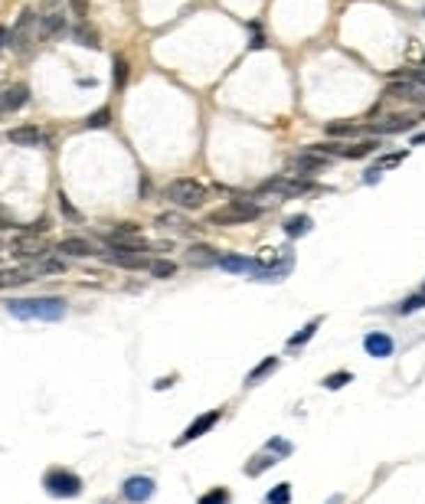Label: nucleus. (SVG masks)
Wrapping results in <instances>:
<instances>
[{"mask_svg":"<svg viewBox=\"0 0 425 504\" xmlns=\"http://www.w3.org/2000/svg\"><path fill=\"white\" fill-rule=\"evenodd\" d=\"M7 314L17 321H63L65 318V301L53 295H40V298H7Z\"/></svg>","mask_w":425,"mask_h":504,"instance_id":"1","label":"nucleus"},{"mask_svg":"<svg viewBox=\"0 0 425 504\" xmlns=\"http://www.w3.org/2000/svg\"><path fill=\"white\" fill-rule=\"evenodd\" d=\"M164 197L173 206H180V210H200L206 204V187L200 181H193V177H177V181L167 183Z\"/></svg>","mask_w":425,"mask_h":504,"instance_id":"2","label":"nucleus"},{"mask_svg":"<svg viewBox=\"0 0 425 504\" xmlns=\"http://www.w3.org/2000/svg\"><path fill=\"white\" fill-rule=\"evenodd\" d=\"M262 216V206L252 204V200H229L223 210L210 213L212 226H239V223H252Z\"/></svg>","mask_w":425,"mask_h":504,"instance_id":"3","label":"nucleus"},{"mask_svg":"<svg viewBox=\"0 0 425 504\" xmlns=\"http://www.w3.org/2000/svg\"><path fill=\"white\" fill-rule=\"evenodd\" d=\"M285 455H291V442H285V439H268L265 449L245 461V475H249V478H258V475L268 472L272 465H278V459H285Z\"/></svg>","mask_w":425,"mask_h":504,"instance_id":"4","label":"nucleus"},{"mask_svg":"<svg viewBox=\"0 0 425 504\" xmlns=\"http://www.w3.org/2000/svg\"><path fill=\"white\" fill-rule=\"evenodd\" d=\"M42 488L53 498H79L82 494V478L69 468H49L42 475Z\"/></svg>","mask_w":425,"mask_h":504,"instance_id":"5","label":"nucleus"},{"mask_svg":"<svg viewBox=\"0 0 425 504\" xmlns=\"http://www.w3.org/2000/svg\"><path fill=\"white\" fill-rule=\"evenodd\" d=\"M415 125H419V115H412V112H393V115H386L376 125H366L363 131H370V135H399V131H412Z\"/></svg>","mask_w":425,"mask_h":504,"instance_id":"6","label":"nucleus"},{"mask_svg":"<svg viewBox=\"0 0 425 504\" xmlns=\"http://www.w3.org/2000/svg\"><path fill=\"white\" fill-rule=\"evenodd\" d=\"M330 164V158H324V154H318V151H301V154H295L291 161H288V171L295 174V177H311V174H320L324 167Z\"/></svg>","mask_w":425,"mask_h":504,"instance_id":"7","label":"nucleus"},{"mask_svg":"<svg viewBox=\"0 0 425 504\" xmlns=\"http://www.w3.org/2000/svg\"><path fill=\"white\" fill-rule=\"evenodd\" d=\"M311 190V181L304 177H295V174H285V177H272L258 187V193H278V197H298V193Z\"/></svg>","mask_w":425,"mask_h":504,"instance_id":"8","label":"nucleus"},{"mask_svg":"<svg viewBox=\"0 0 425 504\" xmlns=\"http://www.w3.org/2000/svg\"><path fill=\"white\" fill-rule=\"evenodd\" d=\"M154 478H148V475H131L125 484H121V494H125V501L131 504H144L154 498Z\"/></svg>","mask_w":425,"mask_h":504,"instance_id":"9","label":"nucleus"},{"mask_svg":"<svg viewBox=\"0 0 425 504\" xmlns=\"http://www.w3.org/2000/svg\"><path fill=\"white\" fill-rule=\"evenodd\" d=\"M219 416H223L219 409H210V413H203V416H196V419L190 422V426L183 429V436H180L177 442H173V445L180 449V445H187V442H193V439H200V436H206V432H210L212 426L219 422Z\"/></svg>","mask_w":425,"mask_h":504,"instance_id":"10","label":"nucleus"},{"mask_svg":"<svg viewBox=\"0 0 425 504\" xmlns=\"http://www.w3.org/2000/svg\"><path fill=\"white\" fill-rule=\"evenodd\" d=\"M7 141L17 144V148H42L46 144V131L36 128V125H17V128L7 131Z\"/></svg>","mask_w":425,"mask_h":504,"instance_id":"11","label":"nucleus"},{"mask_svg":"<svg viewBox=\"0 0 425 504\" xmlns=\"http://www.w3.org/2000/svg\"><path fill=\"white\" fill-rule=\"evenodd\" d=\"M10 256H17V259H30V262H36V259L49 256V252H46V246H42V243H40L36 236H33V233H26V236H20V239H13V243H10Z\"/></svg>","mask_w":425,"mask_h":504,"instance_id":"12","label":"nucleus"},{"mask_svg":"<svg viewBox=\"0 0 425 504\" xmlns=\"http://www.w3.org/2000/svg\"><path fill=\"white\" fill-rule=\"evenodd\" d=\"M30 102V89L23 86V82H17V86H7L3 92H0V115H7V112H17V108H23Z\"/></svg>","mask_w":425,"mask_h":504,"instance_id":"13","label":"nucleus"},{"mask_svg":"<svg viewBox=\"0 0 425 504\" xmlns=\"http://www.w3.org/2000/svg\"><path fill=\"white\" fill-rule=\"evenodd\" d=\"M363 351L370 357H376V360H382V357L393 354V337L386 331H370L366 337H363Z\"/></svg>","mask_w":425,"mask_h":504,"instance_id":"14","label":"nucleus"},{"mask_svg":"<svg viewBox=\"0 0 425 504\" xmlns=\"http://www.w3.org/2000/svg\"><path fill=\"white\" fill-rule=\"evenodd\" d=\"M56 252H63V256H75V259H88V256H95V246H92L88 239H82V236H65V239H59Z\"/></svg>","mask_w":425,"mask_h":504,"instance_id":"15","label":"nucleus"},{"mask_svg":"<svg viewBox=\"0 0 425 504\" xmlns=\"http://www.w3.org/2000/svg\"><path fill=\"white\" fill-rule=\"evenodd\" d=\"M219 259L223 256L210 246H193L190 252H187V262H190V266H219Z\"/></svg>","mask_w":425,"mask_h":504,"instance_id":"16","label":"nucleus"},{"mask_svg":"<svg viewBox=\"0 0 425 504\" xmlns=\"http://www.w3.org/2000/svg\"><path fill=\"white\" fill-rule=\"evenodd\" d=\"M36 279V272L30 266L26 268H13V272H0V289H13V285H26Z\"/></svg>","mask_w":425,"mask_h":504,"instance_id":"17","label":"nucleus"},{"mask_svg":"<svg viewBox=\"0 0 425 504\" xmlns=\"http://www.w3.org/2000/svg\"><path fill=\"white\" fill-rule=\"evenodd\" d=\"M63 30H65V17H63V13H46V17H40V36H42V40L59 36Z\"/></svg>","mask_w":425,"mask_h":504,"instance_id":"18","label":"nucleus"},{"mask_svg":"<svg viewBox=\"0 0 425 504\" xmlns=\"http://www.w3.org/2000/svg\"><path fill=\"white\" fill-rule=\"evenodd\" d=\"M318 328H320V318L308 321L304 328H301V331L295 334V337H288V351H298V347H304V344H308L311 337H314V331H318Z\"/></svg>","mask_w":425,"mask_h":504,"instance_id":"19","label":"nucleus"},{"mask_svg":"<svg viewBox=\"0 0 425 504\" xmlns=\"http://www.w3.org/2000/svg\"><path fill=\"white\" fill-rule=\"evenodd\" d=\"M285 233L291 239H298V236H304V233H311V216H291V220H285Z\"/></svg>","mask_w":425,"mask_h":504,"instance_id":"20","label":"nucleus"},{"mask_svg":"<svg viewBox=\"0 0 425 504\" xmlns=\"http://www.w3.org/2000/svg\"><path fill=\"white\" fill-rule=\"evenodd\" d=\"M148 272L154 279H173V275H177V262H170V259H154L148 266Z\"/></svg>","mask_w":425,"mask_h":504,"instance_id":"21","label":"nucleus"},{"mask_svg":"<svg viewBox=\"0 0 425 504\" xmlns=\"http://www.w3.org/2000/svg\"><path fill=\"white\" fill-rule=\"evenodd\" d=\"M275 367H278V357H265V360H262V364L255 367V370H249V376H245V386H255L258 380H262V376H268V374H272Z\"/></svg>","mask_w":425,"mask_h":504,"instance_id":"22","label":"nucleus"},{"mask_svg":"<svg viewBox=\"0 0 425 504\" xmlns=\"http://www.w3.org/2000/svg\"><path fill=\"white\" fill-rule=\"evenodd\" d=\"M360 125H353V121H330L327 125V135L330 138H350V135H360Z\"/></svg>","mask_w":425,"mask_h":504,"instance_id":"23","label":"nucleus"},{"mask_svg":"<svg viewBox=\"0 0 425 504\" xmlns=\"http://www.w3.org/2000/svg\"><path fill=\"white\" fill-rule=\"evenodd\" d=\"M72 40L79 46H88V49H98V33H92L88 30V26H85V23H79V26H75L72 30Z\"/></svg>","mask_w":425,"mask_h":504,"instance_id":"24","label":"nucleus"},{"mask_svg":"<svg viewBox=\"0 0 425 504\" xmlns=\"http://www.w3.org/2000/svg\"><path fill=\"white\" fill-rule=\"evenodd\" d=\"M157 226H160V229H190V223H187L183 216H177V213H160L157 216Z\"/></svg>","mask_w":425,"mask_h":504,"instance_id":"25","label":"nucleus"},{"mask_svg":"<svg viewBox=\"0 0 425 504\" xmlns=\"http://www.w3.org/2000/svg\"><path fill=\"white\" fill-rule=\"evenodd\" d=\"M405 158H409V151H393V154H382V158L373 164V167H376V171H386V167H396V164H403Z\"/></svg>","mask_w":425,"mask_h":504,"instance_id":"26","label":"nucleus"},{"mask_svg":"<svg viewBox=\"0 0 425 504\" xmlns=\"http://www.w3.org/2000/svg\"><path fill=\"white\" fill-rule=\"evenodd\" d=\"M288 498H291V484H275V488L268 491L265 504H288Z\"/></svg>","mask_w":425,"mask_h":504,"instance_id":"27","label":"nucleus"},{"mask_svg":"<svg viewBox=\"0 0 425 504\" xmlns=\"http://www.w3.org/2000/svg\"><path fill=\"white\" fill-rule=\"evenodd\" d=\"M111 79H115V89H125V82H128V63L121 59V56H115V63H111Z\"/></svg>","mask_w":425,"mask_h":504,"instance_id":"28","label":"nucleus"},{"mask_svg":"<svg viewBox=\"0 0 425 504\" xmlns=\"http://www.w3.org/2000/svg\"><path fill=\"white\" fill-rule=\"evenodd\" d=\"M196 504H229V491H226V488H212V491H206Z\"/></svg>","mask_w":425,"mask_h":504,"instance_id":"29","label":"nucleus"},{"mask_svg":"<svg viewBox=\"0 0 425 504\" xmlns=\"http://www.w3.org/2000/svg\"><path fill=\"white\" fill-rule=\"evenodd\" d=\"M108 119H111V112H108V108H98L95 115L85 119V128H108Z\"/></svg>","mask_w":425,"mask_h":504,"instance_id":"30","label":"nucleus"},{"mask_svg":"<svg viewBox=\"0 0 425 504\" xmlns=\"http://www.w3.org/2000/svg\"><path fill=\"white\" fill-rule=\"evenodd\" d=\"M425 308V291L422 295H412V298H405L403 305H399V314H412V312H422Z\"/></svg>","mask_w":425,"mask_h":504,"instance_id":"31","label":"nucleus"},{"mask_svg":"<svg viewBox=\"0 0 425 504\" xmlns=\"http://www.w3.org/2000/svg\"><path fill=\"white\" fill-rule=\"evenodd\" d=\"M343 383H350V374H347V370H340V374L324 376V386H327V390H340Z\"/></svg>","mask_w":425,"mask_h":504,"instance_id":"32","label":"nucleus"},{"mask_svg":"<svg viewBox=\"0 0 425 504\" xmlns=\"http://www.w3.org/2000/svg\"><path fill=\"white\" fill-rule=\"evenodd\" d=\"M59 210H63L69 220H79V213H75V206L69 204V197H65V193H59Z\"/></svg>","mask_w":425,"mask_h":504,"instance_id":"33","label":"nucleus"},{"mask_svg":"<svg viewBox=\"0 0 425 504\" xmlns=\"http://www.w3.org/2000/svg\"><path fill=\"white\" fill-rule=\"evenodd\" d=\"M405 79H412V82L425 86V63H422V66H415V69H409V72H405Z\"/></svg>","mask_w":425,"mask_h":504,"instance_id":"34","label":"nucleus"},{"mask_svg":"<svg viewBox=\"0 0 425 504\" xmlns=\"http://www.w3.org/2000/svg\"><path fill=\"white\" fill-rule=\"evenodd\" d=\"M72 10H75V17L85 23V17H88V7H85V0H72Z\"/></svg>","mask_w":425,"mask_h":504,"instance_id":"35","label":"nucleus"},{"mask_svg":"<svg viewBox=\"0 0 425 504\" xmlns=\"http://www.w3.org/2000/svg\"><path fill=\"white\" fill-rule=\"evenodd\" d=\"M7 43H10V30H7V26H0V49H3Z\"/></svg>","mask_w":425,"mask_h":504,"instance_id":"36","label":"nucleus"},{"mask_svg":"<svg viewBox=\"0 0 425 504\" xmlns=\"http://www.w3.org/2000/svg\"><path fill=\"white\" fill-rule=\"evenodd\" d=\"M412 144H425V131H422V135H415V138H412Z\"/></svg>","mask_w":425,"mask_h":504,"instance_id":"37","label":"nucleus"},{"mask_svg":"<svg viewBox=\"0 0 425 504\" xmlns=\"http://www.w3.org/2000/svg\"><path fill=\"white\" fill-rule=\"evenodd\" d=\"M327 504H343V498H340V494H334V498H330Z\"/></svg>","mask_w":425,"mask_h":504,"instance_id":"38","label":"nucleus"},{"mask_svg":"<svg viewBox=\"0 0 425 504\" xmlns=\"http://www.w3.org/2000/svg\"><path fill=\"white\" fill-rule=\"evenodd\" d=\"M3 252H10V246H3V243H0V259H3Z\"/></svg>","mask_w":425,"mask_h":504,"instance_id":"39","label":"nucleus"},{"mask_svg":"<svg viewBox=\"0 0 425 504\" xmlns=\"http://www.w3.org/2000/svg\"><path fill=\"white\" fill-rule=\"evenodd\" d=\"M102 504H111V501H102Z\"/></svg>","mask_w":425,"mask_h":504,"instance_id":"40","label":"nucleus"},{"mask_svg":"<svg viewBox=\"0 0 425 504\" xmlns=\"http://www.w3.org/2000/svg\"><path fill=\"white\" fill-rule=\"evenodd\" d=\"M422 291H425V289H422Z\"/></svg>","mask_w":425,"mask_h":504,"instance_id":"41","label":"nucleus"}]
</instances>
